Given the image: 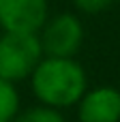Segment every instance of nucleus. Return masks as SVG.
Listing matches in <instances>:
<instances>
[{"label": "nucleus", "mask_w": 120, "mask_h": 122, "mask_svg": "<svg viewBox=\"0 0 120 122\" xmlns=\"http://www.w3.org/2000/svg\"><path fill=\"white\" fill-rule=\"evenodd\" d=\"M30 88L39 103L67 109L77 105L82 94L88 90V75L75 58L43 56L30 75Z\"/></svg>", "instance_id": "1"}, {"label": "nucleus", "mask_w": 120, "mask_h": 122, "mask_svg": "<svg viewBox=\"0 0 120 122\" xmlns=\"http://www.w3.org/2000/svg\"><path fill=\"white\" fill-rule=\"evenodd\" d=\"M43 58L37 32H2L0 34V77L13 84L28 79Z\"/></svg>", "instance_id": "2"}, {"label": "nucleus", "mask_w": 120, "mask_h": 122, "mask_svg": "<svg viewBox=\"0 0 120 122\" xmlns=\"http://www.w3.org/2000/svg\"><path fill=\"white\" fill-rule=\"evenodd\" d=\"M43 56H60V58H73L86 36L84 24L73 13H58L54 17H47L41 30L37 32Z\"/></svg>", "instance_id": "3"}, {"label": "nucleus", "mask_w": 120, "mask_h": 122, "mask_svg": "<svg viewBox=\"0 0 120 122\" xmlns=\"http://www.w3.org/2000/svg\"><path fill=\"white\" fill-rule=\"evenodd\" d=\"M47 17V0H0V28L6 32H39Z\"/></svg>", "instance_id": "4"}, {"label": "nucleus", "mask_w": 120, "mask_h": 122, "mask_svg": "<svg viewBox=\"0 0 120 122\" xmlns=\"http://www.w3.org/2000/svg\"><path fill=\"white\" fill-rule=\"evenodd\" d=\"M79 122H120V90L114 86H97L77 101Z\"/></svg>", "instance_id": "5"}, {"label": "nucleus", "mask_w": 120, "mask_h": 122, "mask_svg": "<svg viewBox=\"0 0 120 122\" xmlns=\"http://www.w3.org/2000/svg\"><path fill=\"white\" fill-rule=\"evenodd\" d=\"M19 92L13 81L0 77V122H13L19 112Z\"/></svg>", "instance_id": "6"}, {"label": "nucleus", "mask_w": 120, "mask_h": 122, "mask_svg": "<svg viewBox=\"0 0 120 122\" xmlns=\"http://www.w3.org/2000/svg\"><path fill=\"white\" fill-rule=\"evenodd\" d=\"M13 122H67L62 116V109L49 107V105H32L24 112H17Z\"/></svg>", "instance_id": "7"}, {"label": "nucleus", "mask_w": 120, "mask_h": 122, "mask_svg": "<svg viewBox=\"0 0 120 122\" xmlns=\"http://www.w3.org/2000/svg\"><path fill=\"white\" fill-rule=\"evenodd\" d=\"M73 6L86 15H97V13H103L107 11L116 0H71Z\"/></svg>", "instance_id": "8"}]
</instances>
